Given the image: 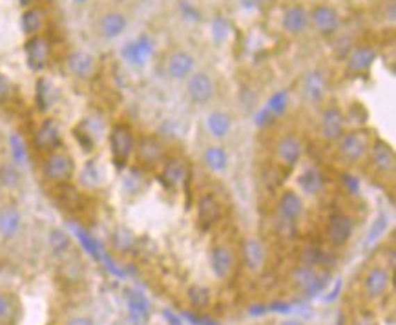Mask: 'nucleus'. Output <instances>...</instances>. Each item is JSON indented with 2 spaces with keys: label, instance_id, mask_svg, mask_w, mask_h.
Instances as JSON below:
<instances>
[{
  "label": "nucleus",
  "instance_id": "nucleus-1",
  "mask_svg": "<svg viewBox=\"0 0 396 325\" xmlns=\"http://www.w3.org/2000/svg\"><path fill=\"white\" fill-rule=\"evenodd\" d=\"M75 176V159L66 150H53L46 153L42 161V178L53 185L69 183Z\"/></svg>",
  "mask_w": 396,
  "mask_h": 325
},
{
  "label": "nucleus",
  "instance_id": "nucleus-2",
  "mask_svg": "<svg viewBox=\"0 0 396 325\" xmlns=\"http://www.w3.org/2000/svg\"><path fill=\"white\" fill-rule=\"evenodd\" d=\"M338 153L351 165H356L369 156V148L372 144V133L369 130H352L343 132V135L336 141Z\"/></svg>",
  "mask_w": 396,
  "mask_h": 325
},
{
  "label": "nucleus",
  "instance_id": "nucleus-3",
  "mask_svg": "<svg viewBox=\"0 0 396 325\" xmlns=\"http://www.w3.org/2000/svg\"><path fill=\"white\" fill-rule=\"evenodd\" d=\"M108 144H110L113 162L117 167H124L133 156V148H135V135H133L132 126L126 123L113 124L108 133Z\"/></svg>",
  "mask_w": 396,
  "mask_h": 325
},
{
  "label": "nucleus",
  "instance_id": "nucleus-4",
  "mask_svg": "<svg viewBox=\"0 0 396 325\" xmlns=\"http://www.w3.org/2000/svg\"><path fill=\"white\" fill-rule=\"evenodd\" d=\"M26 62L31 72H42L49 65V57H51V44L46 39L44 35H33L26 40L24 44Z\"/></svg>",
  "mask_w": 396,
  "mask_h": 325
},
{
  "label": "nucleus",
  "instance_id": "nucleus-5",
  "mask_svg": "<svg viewBox=\"0 0 396 325\" xmlns=\"http://www.w3.org/2000/svg\"><path fill=\"white\" fill-rule=\"evenodd\" d=\"M33 144L39 152L49 153L53 150H59L63 144V132H60L59 123L55 119H44L35 130Z\"/></svg>",
  "mask_w": 396,
  "mask_h": 325
},
{
  "label": "nucleus",
  "instance_id": "nucleus-6",
  "mask_svg": "<svg viewBox=\"0 0 396 325\" xmlns=\"http://www.w3.org/2000/svg\"><path fill=\"white\" fill-rule=\"evenodd\" d=\"M133 153H135V158L141 165L154 167V165L165 159V144L157 135H141L135 141Z\"/></svg>",
  "mask_w": 396,
  "mask_h": 325
},
{
  "label": "nucleus",
  "instance_id": "nucleus-7",
  "mask_svg": "<svg viewBox=\"0 0 396 325\" xmlns=\"http://www.w3.org/2000/svg\"><path fill=\"white\" fill-rule=\"evenodd\" d=\"M308 22H313L316 31L320 35H323V37L334 35L340 30V24H342L338 11L334 10L333 6L327 4H320L313 11H308Z\"/></svg>",
  "mask_w": 396,
  "mask_h": 325
},
{
  "label": "nucleus",
  "instance_id": "nucleus-8",
  "mask_svg": "<svg viewBox=\"0 0 396 325\" xmlns=\"http://www.w3.org/2000/svg\"><path fill=\"white\" fill-rule=\"evenodd\" d=\"M345 132V115L336 106H329L320 117V135L329 143H336Z\"/></svg>",
  "mask_w": 396,
  "mask_h": 325
},
{
  "label": "nucleus",
  "instance_id": "nucleus-9",
  "mask_svg": "<svg viewBox=\"0 0 396 325\" xmlns=\"http://www.w3.org/2000/svg\"><path fill=\"white\" fill-rule=\"evenodd\" d=\"M371 165L381 176H391L396 167V156L391 144H387L383 139H374L369 148Z\"/></svg>",
  "mask_w": 396,
  "mask_h": 325
},
{
  "label": "nucleus",
  "instance_id": "nucleus-10",
  "mask_svg": "<svg viewBox=\"0 0 396 325\" xmlns=\"http://www.w3.org/2000/svg\"><path fill=\"white\" fill-rule=\"evenodd\" d=\"M329 92V81L325 72L322 69H311L307 75L304 77V83H302V94L304 99L308 104H318L322 103L323 97L327 95Z\"/></svg>",
  "mask_w": 396,
  "mask_h": 325
},
{
  "label": "nucleus",
  "instance_id": "nucleus-11",
  "mask_svg": "<svg viewBox=\"0 0 396 325\" xmlns=\"http://www.w3.org/2000/svg\"><path fill=\"white\" fill-rule=\"evenodd\" d=\"M215 86L214 81L211 79V75L203 74V72H196L186 79V94L190 97L192 103L205 104L214 97Z\"/></svg>",
  "mask_w": 396,
  "mask_h": 325
},
{
  "label": "nucleus",
  "instance_id": "nucleus-12",
  "mask_svg": "<svg viewBox=\"0 0 396 325\" xmlns=\"http://www.w3.org/2000/svg\"><path fill=\"white\" fill-rule=\"evenodd\" d=\"M352 231H354V223H352V219L347 214L334 212L333 216L329 217L327 238L334 247L347 245L349 240L352 238Z\"/></svg>",
  "mask_w": 396,
  "mask_h": 325
},
{
  "label": "nucleus",
  "instance_id": "nucleus-13",
  "mask_svg": "<svg viewBox=\"0 0 396 325\" xmlns=\"http://www.w3.org/2000/svg\"><path fill=\"white\" fill-rule=\"evenodd\" d=\"M391 287V271L386 267H372L363 280V291L371 300H380Z\"/></svg>",
  "mask_w": 396,
  "mask_h": 325
},
{
  "label": "nucleus",
  "instance_id": "nucleus-14",
  "mask_svg": "<svg viewBox=\"0 0 396 325\" xmlns=\"http://www.w3.org/2000/svg\"><path fill=\"white\" fill-rule=\"evenodd\" d=\"M66 68L77 79H90L97 69V59L86 49H75L66 59Z\"/></svg>",
  "mask_w": 396,
  "mask_h": 325
},
{
  "label": "nucleus",
  "instance_id": "nucleus-15",
  "mask_svg": "<svg viewBox=\"0 0 396 325\" xmlns=\"http://www.w3.org/2000/svg\"><path fill=\"white\" fill-rule=\"evenodd\" d=\"M302 156H304V143L294 133L281 138L276 144V158L283 167L294 168L299 162Z\"/></svg>",
  "mask_w": 396,
  "mask_h": 325
},
{
  "label": "nucleus",
  "instance_id": "nucleus-16",
  "mask_svg": "<svg viewBox=\"0 0 396 325\" xmlns=\"http://www.w3.org/2000/svg\"><path fill=\"white\" fill-rule=\"evenodd\" d=\"M304 199L299 194H296L294 190H285L278 199V216L283 223H296L299 217L304 216Z\"/></svg>",
  "mask_w": 396,
  "mask_h": 325
},
{
  "label": "nucleus",
  "instance_id": "nucleus-17",
  "mask_svg": "<svg viewBox=\"0 0 396 325\" xmlns=\"http://www.w3.org/2000/svg\"><path fill=\"white\" fill-rule=\"evenodd\" d=\"M194 66H196L194 55H190L188 51H183V49H177V51L170 53V57H168L167 74L174 81L188 79L194 74Z\"/></svg>",
  "mask_w": 396,
  "mask_h": 325
},
{
  "label": "nucleus",
  "instance_id": "nucleus-18",
  "mask_svg": "<svg viewBox=\"0 0 396 325\" xmlns=\"http://www.w3.org/2000/svg\"><path fill=\"white\" fill-rule=\"evenodd\" d=\"M128 19L121 11H106L104 15H101L97 22L99 35L106 40H113L121 37L122 31L126 30Z\"/></svg>",
  "mask_w": 396,
  "mask_h": 325
},
{
  "label": "nucleus",
  "instance_id": "nucleus-19",
  "mask_svg": "<svg viewBox=\"0 0 396 325\" xmlns=\"http://www.w3.org/2000/svg\"><path fill=\"white\" fill-rule=\"evenodd\" d=\"M211 267L212 272L220 280H225L232 274L234 269V252L226 245H217L211 251Z\"/></svg>",
  "mask_w": 396,
  "mask_h": 325
},
{
  "label": "nucleus",
  "instance_id": "nucleus-20",
  "mask_svg": "<svg viewBox=\"0 0 396 325\" xmlns=\"http://www.w3.org/2000/svg\"><path fill=\"white\" fill-rule=\"evenodd\" d=\"M377 60V49L369 44H360L351 49L347 57V69L351 74H363Z\"/></svg>",
  "mask_w": 396,
  "mask_h": 325
},
{
  "label": "nucleus",
  "instance_id": "nucleus-21",
  "mask_svg": "<svg viewBox=\"0 0 396 325\" xmlns=\"http://www.w3.org/2000/svg\"><path fill=\"white\" fill-rule=\"evenodd\" d=\"M281 26H283V30L290 35L304 33L308 26L307 8H305V6H299V4L289 6V8L283 11V17H281Z\"/></svg>",
  "mask_w": 396,
  "mask_h": 325
},
{
  "label": "nucleus",
  "instance_id": "nucleus-22",
  "mask_svg": "<svg viewBox=\"0 0 396 325\" xmlns=\"http://www.w3.org/2000/svg\"><path fill=\"white\" fill-rule=\"evenodd\" d=\"M221 217V205L214 196L205 194L197 199V219L203 228H211Z\"/></svg>",
  "mask_w": 396,
  "mask_h": 325
},
{
  "label": "nucleus",
  "instance_id": "nucleus-23",
  "mask_svg": "<svg viewBox=\"0 0 396 325\" xmlns=\"http://www.w3.org/2000/svg\"><path fill=\"white\" fill-rule=\"evenodd\" d=\"M55 199H57V205L64 210L75 212L83 207V194L79 192V188L69 183H63V185H57V194H55Z\"/></svg>",
  "mask_w": 396,
  "mask_h": 325
},
{
  "label": "nucleus",
  "instance_id": "nucleus-24",
  "mask_svg": "<svg viewBox=\"0 0 396 325\" xmlns=\"http://www.w3.org/2000/svg\"><path fill=\"white\" fill-rule=\"evenodd\" d=\"M243 261L247 269L252 272H258L265 263V247L263 243L256 240V238H249L243 243Z\"/></svg>",
  "mask_w": 396,
  "mask_h": 325
},
{
  "label": "nucleus",
  "instance_id": "nucleus-25",
  "mask_svg": "<svg viewBox=\"0 0 396 325\" xmlns=\"http://www.w3.org/2000/svg\"><path fill=\"white\" fill-rule=\"evenodd\" d=\"M206 130L215 139L229 138L230 132H232V117L221 110L211 112L206 117Z\"/></svg>",
  "mask_w": 396,
  "mask_h": 325
},
{
  "label": "nucleus",
  "instance_id": "nucleus-26",
  "mask_svg": "<svg viewBox=\"0 0 396 325\" xmlns=\"http://www.w3.org/2000/svg\"><path fill=\"white\" fill-rule=\"evenodd\" d=\"M46 24V11L42 8H28L24 10L22 17H20V28L28 37L33 35H40L42 28Z\"/></svg>",
  "mask_w": 396,
  "mask_h": 325
},
{
  "label": "nucleus",
  "instance_id": "nucleus-27",
  "mask_svg": "<svg viewBox=\"0 0 396 325\" xmlns=\"http://www.w3.org/2000/svg\"><path fill=\"white\" fill-rule=\"evenodd\" d=\"M296 278H298V283L302 285V289H304L308 296L318 294V292L323 291V287L327 285L325 276H320L318 272L313 271L308 265L298 269V271H296Z\"/></svg>",
  "mask_w": 396,
  "mask_h": 325
},
{
  "label": "nucleus",
  "instance_id": "nucleus-28",
  "mask_svg": "<svg viewBox=\"0 0 396 325\" xmlns=\"http://www.w3.org/2000/svg\"><path fill=\"white\" fill-rule=\"evenodd\" d=\"M20 212L15 207H4L0 210V236L6 240L15 238L20 231Z\"/></svg>",
  "mask_w": 396,
  "mask_h": 325
},
{
  "label": "nucleus",
  "instance_id": "nucleus-29",
  "mask_svg": "<svg viewBox=\"0 0 396 325\" xmlns=\"http://www.w3.org/2000/svg\"><path fill=\"white\" fill-rule=\"evenodd\" d=\"M48 247L53 256L64 258L66 254H69L74 242H72V236L68 232L63 231V228H51L48 234Z\"/></svg>",
  "mask_w": 396,
  "mask_h": 325
},
{
  "label": "nucleus",
  "instance_id": "nucleus-30",
  "mask_svg": "<svg viewBox=\"0 0 396 325\" xmlns=\"http://www.w3.org/2000/svg\"><path fill=\"white\" fill-rule=\"evenodd\" d=\"M203 161H205L206 168H211L212 172H225L226 168H229V152H226L223 147H208L203 153Z\"/></svg>",
  "mask_w": 396,
  "mask_h": 325
},
{
  "label": "nucleus",
  "instance_id": "nucleus-31",
  "mask_svg": "<svg viewBox=\"0 0 396 325\" xmlns=\"http://www.w3.org/2000/svg\"><path fill=\"white\" fill-rule=\"evenodd\" d=\"M298 187L302 192L308 194V196L318 194L323 188V174L320 172L318 168H314V167L305 168L304 172L299 174Z\"/></svg>",
  "mask_w": 396,
  "mask_h": 325
},
{
  "label": "nucleus",
  "instance_id": "nucleus-32",
  "mask_svg": "<svg viewBox=\"0 0 396 325\" xmlns=\"http://www.w3.org/2000/svg\"><path fill=\"white\" fill-rule=\"evenodd\" d=\"M186 174H188V170H186L185 161H181V159H168V161L165 162V167H163V179H165V183L170 185V187H179V185H183Z\"/></svg>",
  "mask_w": 396,
  "mask_h": 325
},
{
  "label": "nucleus",
  "instance_id": "nucleus-33",
  "mask_svg": "<svg viewBox=\"0 0 396 325\" xmlns=\"http://www.w3.org/2000/svg\"><path fill=\"white\" fill-rule=\"evenodd\" d=\"M55 101H57V88L51 84V81L40 77L37 81V104H39L40 112L51 108Z\"/></svg>",
  "mask_w": 396,
  "mask_h": 325
},
{
  "label": "nucleus",
  "instance_id": "nucleus-34",
  "mask_svg": "<svg viewBox=\"0 0 396 325\" xmlns=\"http://www.w3.org/2000/svg\"><path fill=\"white\" fill-rule=\"evenodd\" d=\"M152 42L147 39V37H141V39L138 40V42H133V44H128L126 48V57L130 62H133V65H142L145 60H147V57L150 53H152Z\"/></svg>",
  "mask_w": 396,
  "mask_h": 325
},
{
  "label": "nucleus",
  "instance_id": "nucleus-35",
  "mask_svg": "<svg viewBox=\"0 0 396 325\" xmlns=\"http://www.w3.org/2000/svg\"><path fill=\"white\" fill-rule=\"evenodd\" d=\"M20 185V170L15 162H2L0 165V187L17 188Z\"/></svg>",
  "mask_w": 396,
  "mask_h": 325
},
{
  "label": "nucleus",
  "instance_id": "nucleus-36",
  "mask_svg": "<svg viewBox=\"0 0 396 325\" xmlns=\"http://www.w3.org/2000/svg\"><path fill=\"white\" fill-rule=\"evenodd\" d=\"M130 312L132 318L138 322H145L150 315V301L147 300V296L141 292H133L130 296Z\"/></svg>",
  "mask_w": 396,
  "mask_h": 325
},
{
  "label": "nucleus",
  "instance_id": "nucleus-37",
  "mask_svg": "<svg viewBox=\"0 0 396 325\" xmlns=\"http://www.w3.org/2000/svg\"><path fill=\"white\" fill-rule=\"evenodd\" d=\"M387 225H389V217H387V214H380V216L374 219V223H372V227L369 228V232H367V238H365L363 247L367 249V247L372 245V243H377L381 238V234L387 231Z\"/></svg>",
  "mask_w": 396,
  "mask_h": 325
},
{
  "label": "nucleus",
  "instance_id": "nucleus-38",
  "mask_svg": "<svg viewBox=\"0 0 396 325\" xmlns=\"http://www.w3.org/2000/svg\"><path fill=\"white\" fill-rule=\"evenodd\" d=\"M287 108H289V92H285V90L272 95L269 99V104H267V110L274 117H281L287 112Z\"/></svg>",
  "mask_w": 396,
  "mask_h": 325
},
{
  "label": "nucleus",
  "instance_id": "nucleus-39",
  "mask_svg": "<svg viewBox=\"0 0 396 325\" xmlns=\"http://www.w3.org/2000/svg\"><path fill=\"white\" fill-rule=\"evenodd\" d=\"M10 147H11V153H13V162H15L17 167L26 165V161H28V148H26L22 138L17 135V133H13L10 138Z\"/></svg>",
  "mask_w": 396,
  "mask_h": 325
},
{
  "label": "nucleus",
  "instance_id": "nucleus-40",
  "mask_svg": "<svg viewBox=\"0 0 396 325\" xmlns=\"http://www.w3.org/2000/svg\"><path fill=\"white\" fill-rule=\"evenodd\" d=\"M188 300H190V303L194 307L203 309V307L208 306V301H211V291H208L206 287L201 285L192 287L190 291H188Z\"/></svg>",
  "mask_w": 396,
  "mask_h": 325
},
{
  "label": "nucleus",
  "instance_id": "nucleus-41",
  "mask_svg": "<svg viewBox=\"0 0 396 325\" xmlns=\"http://www.w3.org/2000/svg\"><path fill=\"white\" fill-rule=\"evenodd\" d=\"M11 316H13V306H11L10 298L4 292H0V324L11 320Z\"/></svg>",
  "mask_w": 396,
  "mask_h": 325
},
{
  "label": "nucleus",
  "instance_id": "nucleus-42",
  "mask_svg": "<svg viewBox=\"0 0 396 325\" xmlns=\"http://www.w3.org/2000/svg\"><path fill=\"white\" fill-rule=\"evenodd\" d=\"M13 84L11 81L6 77L4 74H0V103H4V101H10L11 95H13Z\"/></svg>",
  "mask_w": 396,
  "mask_h": 325
},
{
  "label": "nucleus",
  "instance_id": "nucleus-43",
  "mask_svg": "<svg viewBox=\"0 0 396 325\" xmlns=\"http://www.w3.org/2000/svg\"><path fill=\"white\" fill-rule=\"evenodd\" d=\"M64 325H95V322H93V318H90V316L77 315V316H72V318H68Z\"/></svg>",
  "mask_w": 396,
  "mask_h": 325
},
{
  "label": "nucleus",
  "instance_id": "nucleus-44",
  "mask_svg": "<svg viewBox=\"0 0 396 325\" xmlns=\"http://www.w3.org/2000/svg\"><path fill=\"white\" fill-rule=\"evenodd\" d=\"M185 316L190 322H194V325H217V324H215V322L205 320V318H199V316H192V315H188V312H186Z\"/></svg>",
  "mask_w": 396,
  "mask_h": 325
},
{
  "label": "nucleus",
  "instance_id": "nucleus-45",
  "mask_svg": "<svg viewBox=\"0 0 396 325\" xmlns=\"http://www.w3.org/2000/svg\"><path fill=\"white\" fill-rule=\"evenodd\" d=\"M163 315H165V318H168V322H170L172 325H183L181 316H176L174 312H172V310H165Z\"/></svg>",
  "mask_w": 396,
  "mask_h": 325
},
{
  "label": "nucleus",
  "instance_id": "nucleus-46",
  "mask_svg": "<svg viewBox=\"0 0 396 325\" xmlns=\"http://www.w3.org/2000/svg\"><path fill=\"white\" fill-rule=\"evenodd\" d=\"M354 325H377V322H374V318L371 315H363L354 322Z\"/></svg>",
  "mask_w": 396,
  "mask_h": 325
},
{
  "label": "nucleus",
  "instance_id": "nucleus-47",
  "mask_svg": "<svg viewBox=\"0 0 396 325\" xmlns=\"http://www.w3.org/2000/svg\"><path fill=\"white\" fill-rule=\"evenodd\" d=\"M345 178V183H347V187H349V192L351 194H354V192H358V181L352 176H343Z\"/></svg>",
  "mask_w": 396,
  "mask_h": 325
},
{
  "label": "nucleus",
  "instance_id": "nucleus-48",
  "mask_svg": "<svg viewBox=\"0 0 396 325\" xmlns=\"http://www.w3.org/2000/svg\"><path fill=\"white\" fill-rule=\"evenodd\" d=\"M20 8H24V10H28V8H33L35 0H19Z\"/></svg>",
  "mask_w": 396,
  "mask_h": 325
},
{
  "label": "nucleus",
  "instance_id": "nucleus-49",
  "mask_svg": "<svg viewBox=\"0 0 396 325\" xmlns=\"http://www.w3.org/2000/svg\"><path fill=\"white\" fill-rule=\"evenodd\" d=\"M389 269H395V249L389 251Z\"/></svg>",
  "mask_w": 396,
  "mask_h": 325
},
{
  "label": "nucleus",
  "instance_id": "nucleus-50",
  "mask_svg": "<svg viewBox=\"0 0 396 325\" xmlns=\"http://www.w3.org/2000/svg\"><path fill=\"white\" fill-rule=\"evenodd\" d=\"M279 325H304L299 320H285V322H281Z\"/></svg>",
  "mask_w": 396,
  "mask_h": 325
},
{
  "label": "nucleus",
  "instance_id": "nucleus-51",
  "mask_svg": "<svg viewBox=\"0 0 396 325\" xmlns=\"http://www.w3.org/2000/svg\"><path fill=\"white\" fill-rule=\"evenodd\" d=\"M75 4H86V2H88V0H74Z\"/></svg>",
  "mask_w": 396,
  "mask_h": 325
}]
</instances>
